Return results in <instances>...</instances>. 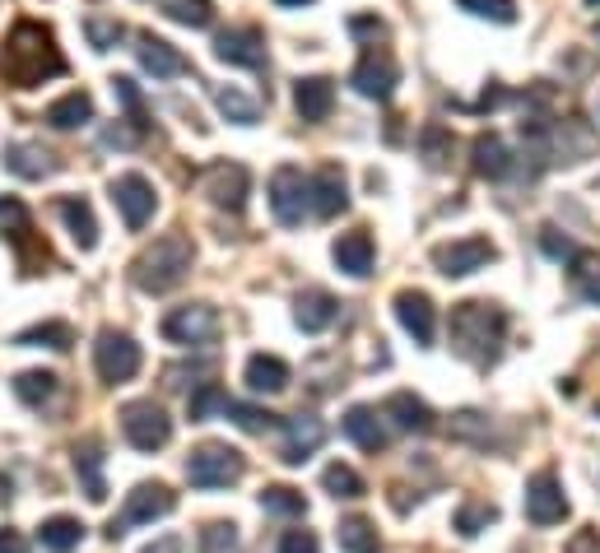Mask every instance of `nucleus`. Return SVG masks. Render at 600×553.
Returning a JSON list of instances; mask_svg holds the SVG:
<instances>
[{
  "instance_id": "obj_6",
  "label": "nucleus",
  "mask_w": 600,
  "mask_h": 553,
  "mask_svg": "<svg viewBox=\"0 0 600 553\" xmlns=\"http://www.w3.org/2000/svg\"><path fill=\"white\" fill-rule=\"evenodd\" d=\"M0 237H10V247L19 251V266L23 270H38V266H47L51 260V251H47V243L33 233V219H29V209H23L14 196H0Z\"/></svg>"
},
{
  "instance_id": "obj_34",
  "label": "nucleus",
  "mask_w": 600,
  "mask_h": 553,
  "mask_svg": "<svg viewBox=\"0 0 600 553\" xmlns=\"http://www.w3.org/2000/svg\"><path fill=\"white\" fill-rule=\"evenodd\" d=\"M38 540H42V549H51V553H70L75 544L85 540V525L75 521V516H47V521L38 525Z\"/></svg>"
},
{
  "instance_id": "obj_21",
  "label": "nucleus",
  "mask_w": 600,
  "mask_h": 553,
  "mask_svg": "<svg viewBox=\"0 0 600 553\" xmlns=\"http://www.w3.org/2000/svg\"><path fill=\"white\" fill-rule=\"evenodd\" d=\"M140 66L154 75V79H173V75H187L191 70V61L181 57V51L173 47V42H164V38H154V33H140Z\"/></svg>"
},
{
  "instance_id": "obj_26",
  "label": "nucleus",
  "mask_w": 600,
  "mask_h": 553,
  "mask_svg": "<svg viewBox=\"0 0 600 553\" xmlns=\"http://www.w3.org/2000/svg\"><path fill=\"white\" fill-rule=\"evenodd\" d=\"M345 433L354 446H363V452H382L386 446V424H382V414L373 405H354L345 414Z\"/></svg>"
},
{
  "instance_id": "obj_54",
  "label": "nucleus",
  "mask_w": 600,
  "mask_h": 553,
  "mask_svg": "<svg viewBox=\"0 0 600 553\" xmlns=\"http://www.w3.org/2000/svg\"><path fill=\"white\" fill-rule=\"evenodd\" d=\"M181 549H187V544H181L177 535H164V540H154V544H145L140 553H181Z\"/></svg>"
},
{
  "instance_id": "obj_23",
  "label": "nucleus",
  "mask_w": 600,
  "mask_h": 553,
  "mask_svg": "<svg viewBox=\"0 0 600 553\" xmlns=\"http://www.w3.org/2000/svg\"><path fill=\"white\" fill-rule=\"evenodd\" d=\"M294 108L303 121H326L331 108H335V85L326 75H312V79H298L294 85Z\"/></svg>"
},
{
  "instance_id": "obj_9",
  "label": "nucleus",
  "mask_w": 600,
  "mask_h": 553,
  "mask_svg": "<svg viewBox=\"0 0 600 553\" xmlns=\"http://www.w3.org/2000/svg\"><path fill=\"white\" fill-rule=\"evenodd\" d=\"M164 339L173 345H187V349H205L219 339V312L210 303H187V307H173L164 316Z\"/></svg>"
},
{
  "instance_id": "obj_15",
  "label": "nucleus",
  "mask_w": 600,
  "mask_h": 553,
  "mask_svg": "<svg viewBox=\"0 0 600 553\" xmlns=\"http://www.w3.org/2000/svg\"><path fill=\"white\" fill-rule=\"evenodd\" d=\"M215 57L224 66L260 70V66H266V38H260V29H224L215 38Z\"/></svg>"
},
{
  "instance_id": "obj_25",
  "label": "nucleus",
  "mask_w": 600,
  "mask_h": 553,
  "mask_svg": "<svg viewBox=\"0 0 600 553\" xmlns=\"http://www.w3.org/2000/svg\"><path fill=\"white\" fill-rule=\"evenodd\" d=\"M6 168H10L14 177H23V181H42V177L57 172V158H51L42 145L14 140V145H6Z\"/></svg>"
},
{
  "instance_id": "obj_35",
  "label": "nucleus",
  "mask_w": 600,
  "mask_h": 553,
  "mask_svg": "<svg viewBox=\"0 0 600 553\" xmlns=\"http://www.w3.org/2000/svg\"><path fill=\"white\" fill-rule=\"evenodd\" d=\"M228 391L219 382H200L191 395H187V414H191V424H200V418H215V414H228Z\"/></svg>"
},
{
  "instance_id": "obj_8",
  "label": "nucleus",
  "mask_w": 600,
  "mask_h": 553,
  "mask_svg": "<svg viewBox=\"0 0 600 553\" xmlns=\"http://www.w3.org/2000/svg\"><path fill=\"white\" fill-rule=\"evenodd\" d=\"M271 209L284 228H298L312 209V177H303V168L279 164L271 172Z\"/></svg>"
},
{
  "instance_id": "obj_4",
  "label": "nucleus",
  "mask_w": 600,
  "mask_h": 553,
  "mask_svg": "<svg viewBox=\"0 0 600 553\" xmlns=\"http://www.w3.org/2000/svg\"><path fill=\"white\" fill-rule=\"evenodd\" d=\"M243 474H247V456L233 452L228 442H205L187 456V480H191V488H205V493L238 484Z\"/></svg>"
},
{
  "instance_id": "obj_41",
  "label": "nucleus",
  "mask_w": 600,
  "mask_h": 553,
  "mask_svg": "<svg viewBox=\"0 0 600 553\" xmlns=\"http://www.w3.org/2000/svg\"><path fill=\"white\" fill-rule=\"evenodd\" d=\"M215 102H219V112L228 117V121H238V126H256V117H260V108L243 93V89H215Z\"/></svg>"
},
{
  "instance_id": "obj_22",
  "label": "nucleus",
  "mask_w": 600,
  "mask_h": 553,
  "mask_svg": "<svg viewBox=\"0 0 600 553\" xmlns=\"http://www.w3.org/2000/svg\"><path fill=\"white\" fill-rule=\"evenodd\" d=\"M312 209H317L322 219H335L341 209H350V187H345V172L326 164L317 177H312Z\"/></svg>"
},
{
  "instance_id": "obj_30",
  "label": "nucleus",
  "mask_w": 600,
  "mask_h": 553,
  "mask_svg": "<svg viewBox=\"0 0 600 553\" xmlns=\"http://www.w3.org/2000/svg\"><path fill=\"white\" fill-rule=\"evenodd\" d=\"M42 121H47L51 130H75V126H89V121H94V98H89L85 89H75V93H66V98L51 102Z\"/></svg>"
},
{
  "instance_id": "obj_19",
  "label": "nucleus",
  "mask_w": 600,
  "mask_h": 553,
  "mask_svg": "<svg viewBox=\"0 0 600 553\" xmlns=\"http://www.w3.org/2000/svg\"><path fill=\"white\" fill-rule=\"evenodd\" d=\"M331 256H335V266H341L345 275L363 279V275H373V260H377V247H373V237H368V228H354V233H341V237H335V247H331Z\"/></svg>"
},
{
  "instance_id": "obj_42",
  "label": "nucleus",
  "mask_w": 600,
  "mask_h": 553,
  "mask_svg": "<svg viewBox=\"0 0 600 553\" xmlns=\"http://www.w3.org/2000/svg\"><path fill=\"white\" fill-rule=\"evenodd\" d=\"M238 549V525L233 521H210L200 531V553H233Z\"/></svg>"
},
{
  "instance_id": "obj_51",
  "label": "nucleus",
  "mask_w": 600,
  "mask_h": 553,
  "mask_svg": "<svg viewBox=\"0 0 600 553\" xmlns=\"http://www.w3.org/2000/svg\"><path fill=\"white\" fill-rule=\"evenodd\" d=\"M350 29H354L358 38H382V33H386V23H382V19H368V14H354V19H350Z\"/></svg>"
},
{
  "instance_id": "obj_11",
  "label": "nucleus",
  "mask_w": 600,
  "mask_h": 553,
  "mask_svg": "<svg viewBox=\"0 0 600 553\" xmlns=\"http://www.w3.org/2000/svg\"><path fill=\"white\" fill-rule=\"evenodd\" d=\"M493 256L499 251H493L489 237H456V243H437L433 247V266H437V275H447V279H465V275L484 270Z\"/></svg>"
},
{
  "instance_id": "obj_16",
  "label": "nucleus",
  "mask_w": 600,
  "mask_h": 553,
  "mask_svg": "<svg viewBox=\"0 0 600 553\" xmlns=\"http://www.w3.org/2000/svg\"><path fill=\"white\" fill-rule=\"evenodd\" d=\"M326 442V428H322V418H312V414H294V418H284V446H279V461L284 465H303L317 446Z\"/></svg>"
},
{
  "instance_id": "obj_27",
  "label": "nucleus",
  "mask_w": 600,
  "mask_h": 553,
  "mask_svg": "<svg viewBox=\"0 0 600 553\" xmlns=\"http://www.w3.org/2000/svg\"><path fill=\"white\" fill-rule=\"evenodd\" d=\"M471 158H475V172H480V177H489V181H503V177H508V168H512V154H508L503 136H493V130L475 136Z\"/></svg>"
},
{
  "instance_id": "obj_39",
  "label": "nucleus",
  "mask_w": 600,
  "mask_h": 553,
  "mask_svg": "<svg viewBox=\"0 0 600 553\" xmlns=\"http://www.w3.org/2000/svg\"><path fill=\"white\" fill-rule=\"evenodd\" d=\"M159 10L177 23H187V29H210V19H215L210 0H159Z\"/></svg>"
},
{
  "instance_id": "obj_20",
  "label": "nucleus",
  "mask_w": 600,
  "mask_h": 553,
  "mask_svg": "<svg viewBox=\"0 0 600 553\" xmlns=\"http://www.w3.org/2000/svg\"><path fill=\"white\" fill-rule=\"evenodd\" d=\"M335 316H341V303H335L326 288H303L294 298V322L303 335H322L326 326H335Z\"/></svg>"
},
{
  "instance_id": "obj_17",
  "label": "nucleus",
  "mask_w": 600,
  "mask_h": 553,
  "mask_svg": "<svg viewBox=\"0 0 600 553\" xmlns=\"http://www.w3.org/2000/svg\"><path fill=\"white\" fill-rule=\"evenodd\" d=\"M396 322L405 326V335H414V345H433L437 316H433L429 294H420V288H401L396 294Z\"/></svg>"
},
{
  "instance_id": "obj_56",
  "label": "nucleus",
  "mask_w": 600,
  "mask_h": 553,
  "mask_svg": "<svg viewBox=\"0 0 600 553\" xmlns=\"http://www.w3.org/2000/svg\"><path fill=\"white\" fill-rule=\"evenodd\" d=\"M587 6H591V10H596V14H600V0H587Z\"/></svg>"
},
{
  "instance_id": "obj_7",
  "label": "nucleus",
  "mask_w": 600,
  "mask_h": 553,
  "mask_svg": "<svg viewBox=\"0 0 600 553\" xmlns=\"http://www.w3.org/2000/svg\"><path fill=\"white\" fill-rule=\"evenodd\" d=\"M121 433L136 452H164L173 442V418L154 401H130V405H121Z\"/></svg>"
},
{
  "instance_id": "obj_45",
  "label": "nucleus",
  "mask_w": 600,
  "mask_h": 553,
  "mask_svg": "<svg viewBox=\"0 0 600 553\" xmlns=\"http://www.w3.org/2000/svg\"><path fill=\"white\" fill-rule=\"evenodd\" d=\"M452 437H461V442H484V446H489V418H484L480 409L452 414Z\"/></svg>"
},
{
  "instance_id": "obj_10",
  "label": "nucleus",
  "mask_w": 600,
  "mask_h": 553,
  "mask_svg": "<svg viewBox=\"0 0 600 553\" xmlns=\"http://www.w3.org/2000/svg\"><path fill=\"white\" fill-rule=\"evenodd\" d=\"M94 367H98V377L102 382H130L140 373V345L130 339L126 330H98V345H94Z\"/></svg>"
},
{
  "instance_id": "obj_55",
  "label": "nucleus",
  "mask_w": 600,
  "mask_h": 553,
  "mask_svg": "<svg viewBox=\"0 0 600 553\" xmlns=\"http://www.w3.org/2000/svg\"><path fill=\"white\" fill-rule=\"evenodd\" d=\"M279 6H312V0H279Z\"/></svg>"
},
{
  "instance_id": "obj_47",
  "label": "nucleus",
  "mask_w": 600,
  "mask_h": 553,
  "mask_svg": "<svg viewBox=\"0 0 600 553\" xmlns=\"http://www.w3.org/2000/svg\"><path fill=\"white\" fill-rule=\"evenodd\" d=\"M493 521H499V512H493L489 503H465V507L456 512V531H461V535H480L484 525H493Z\"/></svg>"
},
{
  "instance_id": "obj_12",
  "label": "nucleus",
  "mask_w": 600,
  "mask_h": 553,
  "mask_svg": "<svg viewBox=\"0 0 600 553\" xmlns=\"http://www.w3.org/2000/svg\"><path fill=\"white\" fill-rule=\"evenodd\" d=\"M350 85L363 93V98H391V89L401 85V66H396V57H391L386 47H368L358 57V66H354V75H350Z\"/></svg>"
},
{
  "instance_id": "obj_5",
  "label": "nucleus",
  "mask_w": 600,
  "mask_h": 553,
  "mask_svg": "<svg viewBox=\"0 0 600 553\" xmlns=\"http://www.w3.org/2000/svg\"><path fill=\"white\" fill-rule=\"evenodd\" d=\"M173 512H177V493H173L168 484H136V488L126 493L121 516H112L108 540H121L130 525H154V521H164V516H173Z\"/></svg>"
},
{
  "instance_id": "obj_53",
  "label": "nucleus",
  "mask_w": 600,
  "mask_h": 553,
  "mask_svg": "<svg viewBox=\"0 0 600 553\" xmlns=\"http://www.w3.org/2000/svg\"><path fill=\"white\" fill-rule=\"evenodd\" d=\"M0 553H29V540L19 531H0Z\"/></svg>"
},
{
  "instance_id": "obj_32",
  "label": "nucleus",
  "mask_w": 600,
  "mask_h": 553,
  "mask_svg": "<svg viewBox=\"0 0 600 553\" xmlns=\"http://www.w3.org/2000/svg\"><path fill=\"white\" fill-rule=\"evenodd\" d=\"M335 540H341L345 553H377L382 549V535L368 516H345L341 525H335Z\"/></svg>"
},
{
  "instance_id": "obj_50",
  "label": "nucleus",
  "mask_w": 600,
  "mask_h": 553,
  "mask_svg": "<svg viewBox=\"0 0 600 553\" xmlns=\"http://www.w3.org/2000/svg\"><path fill=\"white\" fill-rule=\"evenodd\" d=\"M540 243H544V251H550V256H559V260H563V256H568V260L578 256V251H572V243H568V237H559V228H544V237H540Z\"/></svg>"
},
{
  "instance_id": "obj_43",
  "label": "nucleus",
  "mask_w": 600,
  "mask_h": 553,
  "mask_svg": "<svg viewBox=\"0 0 600 553\" xmlns=\"http://www.w3.org/2000/svg\"><path fill=\"white\" fill-rule=\"evenodd\" d=\"M85 33H89L94 51H112V47L126 38L121 23H117V19H102V14H89V19H85Z\"/></svg>"
},
{
  "instance_id": "obj_44",
  "label": "nucleus",
  "mask_w": 600,
  "mask_h": 553,
  "mask_svg": "<svg viewBox=\"0 0 600 553\" xmlns=\"http://www.w3.org/2000/svg\"><path fill=\"white\" fill-rule=\"evenodd\" d=\"M420 145H424V158H429V168H442L452 158V136H447V126H424V136H420Z\"/></svg>"
},
{
  "instance_id": "obj_18",
  "label": "nucleus",
  "mask_w": 600,
  "mask_h": 553,
  "mask_svg": "<svg viewBox=\"0 0 600 553\" xmlns=\"http://www.w3.org/2000/svg\"><path fill=\"white\" fill-rule=\"evenodd\" d=\"M205 196H210L219 209H238L247 205V168L243 164H215L205 172Z\"/></svg>"
},
{
  "instance_id": "obj_24",
  "label": "nucleus",
  "mask_w": 600,
  "mask_h": 553,
  "mask_svg": "<svg viewBox=\"0 0 600 553\" xmlns=\"http://www.w3.org/2000/svg\"><path fill=\"white\" fill-rule=\"evenodd\" d=\"M382 418H391L401 433H433V409L410 391H396L391 401L382 405Z\"/></svg>"
},
{
  "instance_id": "obj_14",
  "label": "nucleus",
  "mask_w": 600,
  "mask_h": 553,
  "mask_svg": "<svg viewBox=\"0 0 600 553\" xmlns=\"http://www.w3.org/2000/svg\"><path fill=\"white\" fill-rule=\"evenodd\" d=\"M527 516H531V525H559L568 516V497H563V484L554 470H540L527 484Z\"/></svg>"
},
{
  "instance_id": "obj_13",
  "label": "nucleus",
  "mask_w": 600,
  "mask_h": 553,
  "mask_svg": "<svg viewBox=\"0 0 600 553\" xmlns=\"http://www.w3.org/2000/svg\"><path fill=\"white\" fill-rule=\"evenodd\" d=\"M112 200H117V209H121V219H126L130 233L145 228L154 219V209H159V196H154L149 177H140V172H121L112 181Z\"/></svg>"
},
{
  "instance_id": "obj_2",
  "label": "nucleus",
  "mask_w": 600,
  "mask_h": 553,
  "mask_svg": "<svg viewBox=\"0 0 600 553\" xmlns=\"http://www.w3.org/2000/svg\"><path fill=\"white\" fill-rule=\"evenodd\" d=\"M452 349L475 363V367H489L499 358V345L508 335V312L499 303H456L452 307Z\"/></svg>"
},
{
  "instance_id": "obj_31",
  "label": "nucleus",
  "mask_w": 600,
  "mask_h": 553,
  "mask_svg": "<svg viewBox=\"0 0 600 553\" xmlns=\"http://www.w3.org/2000/svg\"><path fill=\"white\" fill-rule=\"evenodd\" d=\"M75 474L85 480L89 503H102V497H108V484H102V446L94 437H85L80 446H75Z\"/></svg>"
},
{
  "instance_id": "obj_48",
  "label": "nucleus",
  "mask_w": 600,
  "mask_h": 553,
  "mask_svg": "<svg viewBox=\"0 0 600 553\" xmlns=\"http://www.w3.org/2000/svg\"><path fill=\"white\" fill-rule=\"evenodd\" d=\"M228 414H233V424H238L243 433H266V428L275 424V414H266V409H256V405H238V401H233V405H228Z\"/></svg>"
},
{
  "instance_id": "obj_33",
  "label": "nucleus",
  "mask_w": 600,
  "mask_h": 553,
  "mask_svg": "<svg viewBox=\"0 0 600 553\" xmlns=\"http://www.w3.org/2000/svg\"><path fill=\"white\" fill-rule=\"evenodd\" d=\"M19 349H70L75 345V330L66 322H42V326H29L14 335Z\"/></svg>"
},
{
  "instance_id": "obj_28",
  "label": "nucleus",
  "mask_w": 600,
  "mask_h": 553,
  "mask_svg": "<svg viewBox=\"0 0 600 553\" xmlns=\"http://www.w3.org/2000/svg\"><path fill=\"white\" fill-rule=\"evenodd\" d=\"M57 215L70 224V237L80 243V251H94V247H98V219H94L89 200H80V196H61V200H57Z\"/></svg>"
},
{
  "instance_id": "obj_3",
  "label": "nucleus",
  "mask_w": 600,
  "mask_h": 553,
  "mask_svg": "<svg viewBox=\"0 0 600 553\" xmlns=\"http://www.w3.org/2000/svg\"><path fill=\"white\" fill-rule=\"evenodd\" d=\"M191 260H196L191 237L187 233H164L130 260V279H136V288H145V294H168V288H177L181 279H187Z\"/></svg>"
},
{
  "instance_id": "obj_1",
  "label": "nucleus",
  "mask_w": 600,
  "mask_h": 553,
  "mask_svg": "<svg viewBox=\"0 0 600 553\" xmlns=\"http://www.w3.org/2000/svg\"><path fill=\"white\" fill-rule=\"evenodd\" d=\"M61 70H66V57L57 51L51 29H42L33 19H19L6 38V47H0V75H6L14 89H33Z\"/></svg>"
},
{
  "instance_id": "obj_52",
  "label": "nucleus",
  "mask_w": 600,
  "mask_h": 553,
  "mask_svg": "<svg viewBox=\"0 0 600 553\" xmlns=\"http://www.w3.org/2000/svg\"><path fill=\"white\" fill-rule=\"evenodd\" d=\"M568 553H600V535L596 531H578L568 540Z\"/></svg>"
},
{
  "instance_id": "obj_38",
  "label": "nucleus",
  "mask_w": 600,
  "mask_h": 553,
  "mask_svg": "<svg viewBox=\"0 0 600 553\" xmlns=\"http://www.w3.org/2000/svg\"><path fill=\"white\" fill-rule=\"evenodd\" d=\"M260 512H271V516H307V497L289 484H271V488H260Z\"/></svg>"
},
{
  "instance_id": "obj_37",
  "label": "nucleus",
  "mask_w": 600,
  "mask_h": 553,
  "mask_svg": "<svg viewBox=\"0 0 600 553\" xmlns=\"http://www.w3.org/2000/svg\"><path fill=\"white\" fill-rule=\"evenodd\" d=\"M14 395L29 409H42L51 395H57V373H42V367H33V373H19L14 377Z\"/></svg>"
},
{
  "instance_id": "obj_36",
  "label": "nucleus",
  "mask_w": 600,
  "mask_h": 553,
  "mask_svg": "<svg viewBox=\"0 0 600 553\" xmlns=\"http://www.w3.org/2000/svg\"><path fill=\"white\" fill-rule=\"evenodd\" d=\"M568 279H572V288H578L587 303L600 307V251H578V256H572Z\"/></svg>"
},
{
  "instance_id": "obj_46",
  "label": "nucleus",
  "mask_w": 600,
  "mask_h": 553,
  "mask_svg": "<svg viewBox=\"0 0 600 553\" xmlns=\"http://www.w3.org/2000/svg\"><path fill=\"white\" fill-rule=\"evenodd\" d=\"M456 6L480 14V19H493V23H512L517 19V0H456Z\"/></svg>"
},
{
  "instance_id": "obj_49",
  "label": "nucleus",
  "mask_w": 600,
  "mask_h": 553,
  "mask_svg": "<svg viewBox=\"0 0 600 553\" xmlns=\"http://www.w3.org/2000/svg\"><path fill=\"white\" fill-rule=\"evenodd\" d=\"M279 553H322V540L312 535V531H284Z\"/></svg>"
},
{
  "instance_id": "obj_40",
  "label": "nucleus",
  "mask_w": 600,
  "mask_h": 553,
  "mask_svg": "<svg viewBox=\"0 0 600 553\" xmlns=\"http://www.w3.org/2000/svg\"><path fill=\"white\" fill-rule=\"evenodd\" d=\"M322 488H326L331 497H350V503H354V497L368 493V484L358 480V470H350V465H341V461L322 470Z\"/></svg>"
},
{
  "instance_id": "obj_29",
  "label": "nucleus",
  "mask_w": 600,
  "mask_h": 553,
  "mask_svg": "<svg viewBox=\"0 0 600 553\" xmlns=\"http://www.w3.org/2000/svg\"><path fill=\"white\" fill-rule=\"evenodd\" d=\"M247 386L260 391V395H279L289 386V363L279 354H252L247 358Z\"/></svg>"
}]
</instances>
